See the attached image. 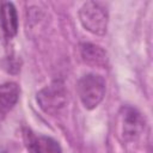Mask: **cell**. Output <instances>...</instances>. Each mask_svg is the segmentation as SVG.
I'll list each match as a JSON object with an SVG mask.
<instances>
[{
    "label": "cell",
    "mask_w": 153,
    "mask_h": 153,
    "mask_svg": "<svg viewBox=\"0 0 153 153\" xmlns=\"http://www.w3.org/2000/svg\"><path fill=\"white\" fill-rule=\"evenodd\" d=\"M145 130L142 114L130 106L123 105L117 116V135L123 142H135Z\"/></svg>",
    "instance_id": "obj_1"
},
{
    "label": "cell",
    "mask_w": 153,
    "mask_h": 153,
    "mask_svg": "<svg viewBox=\"0 0 153 153\" xmlns=\"http://www.w3.org/2000/svg\"><path fill=\"white\" fill-rule=\"evenodd\" d=\"M78 14L85 30L96 36L105 35L109 23V13L103 4L97 1H86L80 7Z\"/></svg>",
    "instance_id": "obj_2"
},
{
    "label": "cell",
    "mask_w": 153,
    "mask_h": 153,
    "mask_svg": "<svg viewBox=\"0 0 153 153\" xmlns=\"http://www.w3.org/2000/svg\"><path fill=\"white\" fill-rule=\"evenodd\" d=\"M106 84L102 75L88 73L80 78L78 82V94L81 104L87 110L96 109L103 100Z\"/></svg>",
    "instance_id": "obj_3"
},
{
    "label": "cell",
    "mask_w": 153,
    "mask_h": 153,
    "mask_svg": "<svg viewBox=\"0 0 153 153\" xmlns=\"http://www.w3.org/2000/svg\"><path fill=\"white\" fill-rule=\"evenodd\" d=\"M36 100L39 108L48 115H55L67 104V90L65 84L55 80L43 87L36 94Z\"/></svg>",
    "instance_id": "obj_4"
},
{
    "label": "cell",
    "mask_w": 153,
    "mask_h": 153,
    "mask_svg": "<svg viewBox=\"0 0 153 153\" xmlns=\"http://www.w3.org/2000/svg\"><path fill=\"white\" fill-rule=\"evenodd\" d=\"M24 142L29 153H62L56 140L45 135H37L29 129L24 130Z\"/></svg>",
    "instance_id": "obj_5"
},
{
    "label": "cell",
    "mask_w": 153,
    "mask_h": 153,
    "mask_svg": "<svg viewBox=\"0 0 153 153\" xmlns=\"http://www.w3.org/2000/svg\"><path fill=\"white\" fill-rule=\"evenodd\" d=\"M80 56L82 62L91 67L104 68L109 62L108 53L100 45L93 43H82L80 45Z\"/></svg>",
    "instance_id": "obj_6"
},
{
    "label": "cell",
    "mask_w": 153,
    "mask_h": 153,
    "mask_svg": "<svg viewBox=\"0 0 153 153\" xmlns=\"http://www.w3.org/2000/svg\"><path fill=\"white\" fill-rule=\"evenodd\" d=\"M1 27L7 38H13L18 32V13L12 2H4L0 10Z\"/></svg>",
    "instance_id": "obj_7"
},
{
    "label": "cell",
    "mask_w": 153,
    "mask_h": 153,
    "mask_svg": "<svg viewBox=\"0 0 153 153\" xmlns=\"http://www.w3.org/2000/svg\"><path fill=\"white\" fill-rule=\"evenodd\" d=\"M19 86L16 82H5L0 85V109L11 110L19 99Z\"/></svg>",
    "instance_id": "obj_8"
},
{
    "label": "cell",
    "mask_w": 153,
    "mask_h": 153,
    "mask_svg": "<svg viewBox=\"0 0 153 153\" xmlns=\"http://www.w3.org/2000/svg\"><path fill=\"white\" fill-rule=\"evenodd\" d=\"M0 153H7L6 151H0Z\"/></svg>",
    "instance_id": "obj_9"
}]
</instances>
